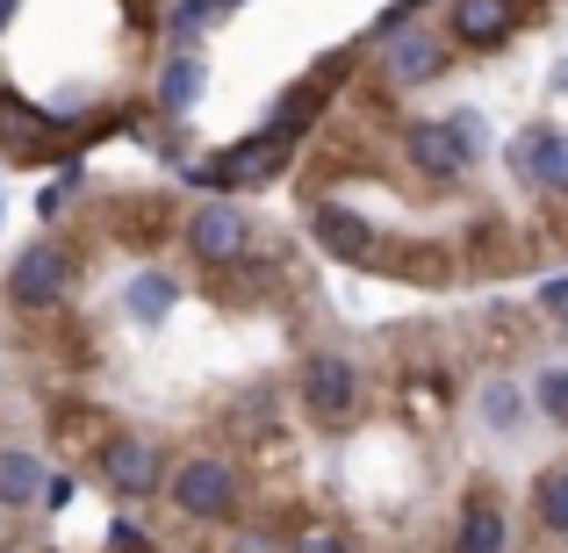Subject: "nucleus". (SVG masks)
<instances>
[{
    "instance_id": "nucleus-6",
    "label": "nucleus",
    "mask_w": 568,
    "mask_h": 553,
    "mask_svg": "<svg viewBox=\"0 0 568 553\" xmlns=\"http://www.w3.org/2000/svg\"><path fill=\"white\" fill-rule=\"evenodd\" d=\"M446 65H454V43H446V29L417 22V14H403V22L375 29V72H382V86H396V94L432 86Z\"/></svg>"
},
{
    "instance_id": "nucleus-14",
    "label": "nucleus",
    "mask_w": 568,
    "mask_h": 553,
    "mask_svg": "<svg viewBox=\"0 0 568 553\" xmlns=\"http://www.w3.org/2000/svg\"><path fill=\"white\" fill-rule=\"evenodd\" d=\"M43 474H51V460H43L37 446L0 439V511L29 518V511H37V496H43Z\"/></svg>"
},
{
    "instance_id": "nucleus-19",
    "label": "nucleus",
    "mask_w": 568,
    "mask_h": 553,
    "mask_svg": "<svg viewBox=\"0 0 568 553\" xmlns=\"http://www.w3.org/2000/svg\"><path fill=\"white\" fill-rule=\"evenodd\" d=\"M209 22H216L209 0H173V8H166V43H173V51H194V43L209 37Z\"/></svg>"
},
{
    "instance_id": "nucleus-15",
    "label": "nucleus",
    "mask_w": 568,
    "mask_h": 553,
    "mask_svg": "<svg viewBox=\"0 0 568 553\" xmlns=\"http://www.w3.org/2000/svg\"><path fill=\"white\" fill-rule=\"evenodd\" d=\"M202 86H209L202 51H173L166 65H159V86H152L159 123H187V115H194V101H202Z\"/></svg>"
},
{
    "instance_id": "nucleus-30",
    "label": "nucleus",
    "mask_w": 568,
    "mask_h": 553,
    "mask_svg": "<svg viewBox=\"0 0 568 553\" xmlns=\"http://www.w3.org/2000/svg\"><path fill=\"white\" fill-rule=\"evenodd\" d=\"M561 331H568V309H561Z\"/></svg>"
},
{
    "instance_id": "nucleus-29",
    "label": "nucleus",
    "mask_w": 568,
    "mask_h": 553,
    "mask_svg": "<svg viewBox=\"0 0 568 553\" xmlns=\"http://www.w3.org/2000/svg\"><path fill=\"white\" fill-rule=\"evenodd\" d=\"M0 553H29V546H14V540H0Z\"/></svg>"
},
{
    "instance_id": "nucleus-4",
    "label": "nucleus",
    "mask_w": 568,
    "mask_h": 553,
    "mask_svg": "<svg viewBox=\"0 0 568 553\" xmlns=\"http://www.w3.org/2000/svg\"><path fill=\"white\" fill-rule=\"evenodd\" d=\"M295 152H303V137H288V130H252V137H237V144H223V152H209V158H194V166H181V181L187 187H209V194H245V187H274L281 173L295 166Z\"/></svg>"
},
{
    "instance_id": "nucleus-11",
    "label": "nucleus",
    "mask_w": 568,
    "mask_h": 553,
    "mask_svg": "<svg viewBox=\"0 0 568 553\" xmlns=\"http://www.w3.org/2000/svg\"><path fill=\"white\" fill-rule=\"evenodd\" d=\"M310 245L332 252V259H346V266H382L375 223H367L361 208H346V202H317L310 208Z\"/></svg>"
},
{
    "instance_id": "nucleus-7",
    "label": "nucleus",
    "mask_w": 568,
    "mask_h": 553,
    "mask_svg": "<svg viewBox=\"0 0 568 553\" xmlns=\"http://www.w3.org/2000/svg\"><path fill=\"white\" fill-rule=\"evenodd\" d=\"M166 468H173V453L152 431H109V439L94 446V474L115 503H152L159 489H166Z\"/></svg>"
},
{
    "instance_id": "nucleus-20",
    "label": "nucleus",
    "mask_w": 568,
    "mask_h": 553,
    "mask_svg": "<svg viewBox=\"0 0 568 553\" xmlns=\"http://www.w3.org/2000/svg\"><path fill=\"white\" fill-rule=\"evenodd\" d=\"M532 410L547 424H568V367H540L532 373Z\"/></svg>"
},
{
    "instance_id": "nucleus-28",
    "label": "nucleus",
    "mask_w": 568,
    "mask_h": 553,
    "mask_svg": "<svg viewBox=\"0 0 568 553\" xmlns=\"http://www.w3.org/2000/svg\"><path fill=\"white\" fill-rule=\"evenodd\" d=\"M209 8H216V22H223V14H237V8H245V0H209Z\"/></svg>"
},
{
    "instance_id": "nucleus-5",
    "label": "nucleus",
    "mask_w": 568,
    "mask_h": 553,
    "mask_svg": "<svg viewBox=\"0 0 568 553\" xmlns=\"http://www.w3.org/2000/svg\"><path fill=\"white\" fill-rule=\"evenodd\" d=\"M72 288H80V259H72V245H58V237H29L8 259V274H0V303H8L14 317H58V309L72 303Z\"/></svg>"
},
{
    "instance_id": "nucleus-13",
    "label": "nucleus",
    "mask_w": 568,
    "mask_h": 553,
    "mask_svg": "<svg viewBox=\"0 0 568 553\" xmlns=\"http://www.w3.org/2000/svg\"><path fill=\"white\" fill-rule=\"evenodd\" d=\"M115 303H123V317L138 324V331H159V324L187 303V288H181V274H166V266H138V274L123 280Z\"/></svg>"
},
{
    "instance_id": "nucleus-26",
    "label": "nucleus",
    "mask_w": 568,
    "mask_h": 553,
    "mask_svg": "<svg viewBox=\"0 0 568 553\" xmlns=\"http://www.w3.org/2000/svg\"><path fill=\"white\" fill-rule=\"evenodd\" d=\"M72 194H80V166H65V173H58V181H51V187H43V194H37V208H43V223H51V216H58V208H65V202H72Z\"/></svg>"
},
{
    "instance_id": "nucleus-16",
    "label": "nucleus",
    "mask_w": 568,
    "mask_h": 553,
    "mask_svg": "<svg viewBox=\"0 0 568 553\" xmlns=\"http://www.w3.org/2000/svg\"><path fill=\"white\" fill-rule=\"evenodd\" d=\"M332 94H338V72H317V80H303V86H288V94L266 109V130H288V137H310V130L324 123V109H332Z\"/></svg>"
},
{
    "instance_id": "nucleus-2",
    "label": "nucleus",
    "mask_w": 568,
    "mask_h": 553,
    "mask_svg": "<svg viewBox=\"0 0 568 553\" xmlns=\"http://www.w3.org/2000/svg\"><path fill=\"white\" fill-rule=\"evenodd\" d=\"M173 245H181V259L194 274L223 280L231 266H245L252 252H260V223L245 216V208L231 202V194H202V202L181 216V231H173Z\"/></svg>"
},
{
    "instance_id": "nucleus-22",
    "label": "nucleus",
    "mask_w": 568,
    "mask_h": 553,
    "mask_svg": "<svg viewBox=\"0 0 568 553\" xmlns=\"http://www.w3.org/2000/svg\"><path fill=\"white\" fill-rule=\"evenodd\" d=\"M109 553H159V540H152V525H138V518L115 511L109 518Z\"/></svg>"
},
{
    "instance_id": "nucleus-24",
    "label": "nucleus",
    "mask_w": 568,
    "mask_h": 553,
    "mask_svg": "<svg viewBox=\"0 0 568 553\" xmlns=\"http://www.w3.org/2000/svg\"><path fill=\"white\" fill-rule=\"evenodd\" d=\"M446 123L460 130V144H468L475 158H489V115H483V109H454V115H446Z\"/></svg>"
},
{
    "instance_id": "nucleus-25",
    "label": "nucleus",
    "mask_w": 568,
    "mask_h": 553,
    "mask_svg": "<svg viewBox=\"0 0 568 553\" xmlns=\"http://www.w3.org/2000/svg\"><path fill=\"white\" fill-rule=\"evenodd\" d=\"M72 496H80V482H72V474H43V496H37V511L43 518H58V511H72Z\"/></svg>"
},
{
    "instance_id": "nucleus-8",
    "label": "nucleus",
    "mask_w": 568,
    "mask_h": 553,
    "mask_svg": "<svg viewBox=\"0 0 568 553\" xmlns=\"http://www.w3.org/2000/svg\"><path fill=\"white\" fill-rule=\"evenodd\" d=\"M403 158H410V173L432 181V187H454V181H468V173L483 166L446 115H410V123H403Z\"/></svg>"
},
{
    "instance_id": "nucleus-17",
    "label": "nucleus",
    "mask_w": 568,
    "mask_h": 553,
    "mask_svg": "<svg viewBox=\"0 0 568 553\" xmlns=\"http://www.w3.org/2000/svg\"><path fill=\"white\" fill-rule=\"evenodd\" d=\"M475 417H483V431H497V439H518L526 431V388L518 381H483L475 388Z\"/></svg>"
},
{
    "instance_id": "nucleus-27",
    "label": "nucleus",
    "mask_w": 568,
    "mask_h": 553,
    "mask_svg": "<svg viewBox=\"0 0 568 553\" xmlns=\"http://www.w3.org/2000/svg\"><path fill=\"white\" fill-rule=\"evenodd\" d=\"M540 309H555V317H561V309H568V274H555V280H540Z\"/></svg>"
},
{
    "instance_id": "nucleus-10",
    "label": "nucleus",
    "mask_w": 568,
    "mask_h": 553,
    "mask_svg": "<svg viewBox=\"0 0 568 553\" xmlns=\"http://www.w3.org/2000/svg\"><path fill=\"white\" fill-rule=\"evenodd\" d=\"M511 181L518 187H532V194H568V130L555 123H532V130H518L511 137Z\"/></svg>"
},
{
    "instance_id": "nucleus-21",
    "label": "nucleus",
    "mask_w": 568,
    "mask_h": 553,
    "mask_svg": "<svg viewBox=\"0 0 568 553\" xmlns=\"http://www.w3.org/2000/svg\"><path fill=\"white\" fill-rule=\"evenodd\" d=\"M288 553H361V540H353L346 525H303V532H288Z\"/></svg>"
},
{
    "instance_id": "nucleus-3",
    "label": "nucleus",
    "mask_w": 568,
    "mask_h": 553,
    "mask_svg": "<svg viewBox=\"0 0 568 553\" xmlns=\"http://www.w3.org/2000/svg\"><path fill=\"white\" fill-rule=\"evenodd\" d=\"M295 402H303V417L317 431H353L367 417V373L353 352L338 346H310L303 360H295Z\"/></svg>"
},
{
    "instance_id": "nucleus-23",
    "label": "nucleus",
    "mask_w": 568,
    "mask_h": 553,
    "mask_svg": "<svg viewBox=\"0 0 568 553\" xmlns=\"http://www.w3.org/2000/svg\"><path fill=\"white\" fill-rule=\"evenodd\" d=\"M231 553H288V540H281L274 525H245V518H237V532H231Z\"/></svg>"
},
{
    "instance_id": "nucleus-9",
    "label": "nucleus",
    "mask_w": 568,
    "mask_h": 553,
    "mask_svg": "<svg viewBox=\"0 0 568 553\" xmlns=\"http://www.w3.org/2000/svg\"><path fill=\"white\" fill-rule=\"evenodd\" d=\"M526 22V0H446V43L454 51H504Z\"/></svg>"
},
{
    "instance_id": "nucleus-18",
    "label": "nucleus",
    "mask_w": 568,
    "mask_h": 553,
    "mask_svg": "<svg viewBox=\"0 0 568 553\" xmlns=\"http://www.w3.org/2000/svg\"><path fill=\"white\" fill-rule=\"evenodd\" d=\"M532 525H540L547 540H568V460L532 474Z\"/></svg>"
},
{
    "instance_id": "nucleus-1",
    "label": "nucleus",
    "mask_w": 568,
    "mask_h": 553,
    "mask_svg": "<svg viewBox=\"0 0 568 553\" xmlns=\"http://www.w3.org/2000/svg\"><path fill=\"white\" fill-rule=\"evenodd\" d=\"M159 496L173 503V511L187 518V525H237L245 518V468H237L231 453H216V446H194L166 468V489Z\"/></svg>"
},
{
    "instance_id": "nucleus-12",
    "label": "nucleus",
    "mask_w": 568,
    "mask_h": 553,
    "mask_svg": "<svg viewBox=\"0 0 568 553\" xmlns=\"http://www.w3.org/2000/svg\"><path fill=\"white\" fill-rule=\"evenodd\" d=\"M454 553H511V511L497 489H468L454 518Z\"/></svg>"
}]
</instances>
